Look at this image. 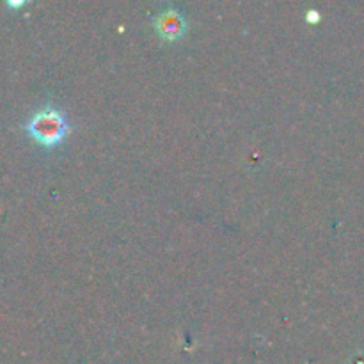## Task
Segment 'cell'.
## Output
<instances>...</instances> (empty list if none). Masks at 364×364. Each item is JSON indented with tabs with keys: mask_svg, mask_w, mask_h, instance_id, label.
I'll return each instance as SVG.
<instances>
[{
	"mask_svg": "<svg viewBox=\"0 0 364 364\" xmlns=\"http://www.w3.org/2000/svg\"><path fill=\"white\" fill-rule=\"evenodd\" d=\"M25 134L46 149L57 148L63 144L64 139L70 134V121L66 114L53 103H45L41 109L32 112L25 121Z\"/></svg>",
	"mask_w": 364,
	"mask_h": 364,
	"instance_id": "1",
	"label": "cell"
},
{
	"mask_svg": "<svg viewBox=\"0 0 364 364\" xmlns=\"http://www.w3.org/2000/svg\"><path fill=\"white\" fill-rule=\"evenodd\" d=\"M153 27H155L156 34L164 41H178L187 32L188 21L180 9H176L173 6H167L155 14V18H153Z\"/></svg>",
	"mask_w": 364,
	"mask_h": 364,
	"instance_id": "2",
	"label": "cell"
},
{
	"mask_svg": "<svg viewBox=\"0 0 364 364\" xmlns=\"http://www.w3.org/2000/svg\"><path fill=\"white\" fill-rule=\"evenodd\" d=\"M6 6L11 7V9H20V7L27 6V2L25 0H7Z\"/></svg>",
	"mask_w": 364,
	"mask_h": 364,
	"instance_id": "3",
	"label": "cell"
}]
</instances>
